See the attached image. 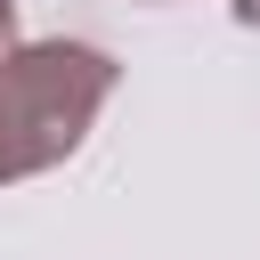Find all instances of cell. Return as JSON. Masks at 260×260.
Instances as JSON below:
<instances>
[{
  "label": "cell",
  "instance_id": "obj_1",
  "mask_svg": "<svg viewBox=\"0 0 260 260\" xmlns=\"http://www.w3.org/2000/svg\"><path fill=\"white\" fill-rule=\"evenodd\" d=\"M122 65L89 41H16L0 57V187L57 171L106 114Z\"/></svg>",
  "mask_w": 260,
  "mask_h": 260
},
{
  "label": "cell",
  "instance_id": "obj_2",
  "mask_svg": "<svg viewBox=\"0 0 260 260\" xmlns=\"http://www.w3.org/2000/svg\"><path fill=\"white\" fill-rule=\"evenodd\" d=\"M16 49V0H0V57Z\"/></svg>",
  "mask_w": 260,
  "mask_h": 260
},
{
  "label": "cell",
  "instance_id": "obj_3",
  "mask_svg": "<svg viewBox=\"0 0 260 260\" xmlns=\"http://www.w3.org/2000/svg\"><path fill=\"white\" fill-rule=\"evenodd\" d=\"M228 8H236V24H252V32H260V0H228Z\"/></svg>",
  "mask_w": 260,
  "mask_h": 260
}]
</instances>
